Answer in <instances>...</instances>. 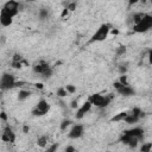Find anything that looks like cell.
<instances>
[{
    "mask_svg": "<svg viewBox=\"0 0 152 152\" xmlns=\"http://www.w3.org/2000/svg\"><path fill=\"white\" fill-rule=\"evenodd\" d=\"M21 61H24L23 57H21V55H19V53H14V55H13L12 62H21Z\"/></svg>",
    "mask_w": 152,
    "mask_h": 152,
    "instance_id": "29",
    "label": "cell"
},
{
    "mask_svg": "<svg viewBox=\"0 0 152 152\" xmlns=\"http://www.w3.org/2000/svg\"><path fill=\"white\" fill-rule=\"evenodd\" d=\"M19 7H20V5H19V2L18 1H14V0H8V1H6L5 4H4V6H2V8H1V11H4V12H6L7 14H10L12 18H14L15 15H18V13H19Z\"/></svg>",
    "mask_w": 152,
    "mask_h": 152,
    "instance_id": "8",
    "label": "cell"
},
{
    "mask_svg": "<svg viewBox=\"0 0 152 152\" xmlns=\"http://www.w3.org/2000/svg\"><path fill=\"white\" fill-rule=\"evenodd\" d=\"M24 63H25L24 61H21V62H12L11 65H12V68H14V69H21Z\"/></svg>",
    "mask_w": 152,
    "mask_h": 152,
    "instance_id": "26",
    "label": "cell"
},
{
    "mask_svg": "<svg viewBox=\"0 0 152 152\" xmlns=\"http://www.w3.org/2000/svg\"><path fill=\"white\" fill-rule=\"evenodd\" d=\"M64 88H65V90H66L68 94H74V93L76 91V87L72 86V84H66Z\"/></svg>",
    "mask_w": 152,
    "mask_h": 152,
    "instance_id": "24",
    "label": "cell"
},
{
    "mask_svg": "<svg viewBox=\"0 0 152 152\" xmlns=\"http://www.w3.org/2000/svg\"><path fill=\"white\" fill-rule=\"evenodd\" d=\"M113 86H114V89L116 90V93L122 95V96L128 97V96H134L135 95V89L133 87H131L129 84H121L118 81H115L113 83Z\"/></svg>",
    "mask_w": 152,
    "mask_h": 152,
    "instance_id": "7",
    "label": "cell"
},
{
    "mask_svg": "<svg viewBox=\"0 0 152 152\" xmlns=\"http://www.w3.org/2000/svg\"><path fill=\"white\" fill-rule=\"evenodd\" d=\"M118 82L121 83V84H129V83H128V78H127L126 75H121L120 78L118 80Z\"/></svg>",
    "mask_w": 152,
    "mask_h": 152,
    "instance_id": "27",
    "label": "cell"
},
{
    "mask_svg": "<svg viewBox=\"0 0 152 152\" xmlns=\"http://www.w3.org/2000/svg\"><path fill=\"white\" fill-rule=\"evenodd\" d=\"M57 148H58V144L55 142V144H52V145H50V146L48 145V148L45 150V152H56Z\"/></svg>",
    "mask_w": 152,
    "mask_h": 152,
    "instance_id": "25",
    "label": "cell"
},
{
    "mask_svg": "<svg viewBox=\"0 0 152 152\" xmlns=\"http://www.w3.org/2000/svg\"><path fill=\"white\" fill-rule=\"evenodd\" d=\"M127 113H128V112H120V113L115 114L113 118H110V121H113V122H121V121H124L125 118L127 116Z\"/></svg>",
    "mask_w": 152,
    "mask_h": 152,
    "instance_id": "18",
    "label": "cell"
},
{
    "mask_svg": "<svg viewBox=\"0 0 152 152\" xmlns=\"http://www.w3.org/2000/svg\"><path fill=\"white\" fill-rule=\"evenodd\" d=\"M84 133V126L82 124H74L71 126V128L69 129L68 133V138L69 139H80Z\"/></svg>",
    "mask_w": 152,
    "mask_h": 152,
    "instance_id": "10",
    "label": "cell"
},
{
    "mask_svg": "<svg viewBox=\"0 0 152 152\" xmlns=\"http://www.w3.org/2000/svg\"><path fill=\"white\" fill-rule=\"evenodd\" d=\"M91 103L87 100V101H84L82 104H80L78 106V108L76 109V114H75V118H76V120H82L84 116H86V114H88L89 112H90V109H91Z\"/></svg>",
    "mask_w": 152,
    "mask_h": 152,
    "instance_id": "12",
    "label": "cell"
},
{
    "mask_svg": "<svg viewBox=\"0 0 152 152\" xmlns=\"http://www.w3.org/2000/svg\"><path fill=\"white\" fill-rule=\"evenodd\" d=\"M17 86V80L15 76L11 72H4L0 76V90L6 91Z\"/></svg>",
    "mask_w": 152,
    "mask_h": 152,
    "instance_id": "5",
    "label": "cell"
},
{
    "mask_svg": "<svg viewBox=\"0 0 152 152\" xmlns=\"http://www.w3.org/2000/svg\"><path fill=\"white\" fill-rule=\"evenodd\" d=\"M32 71L36 75H39L42 78L48 80L52 76L53 74V69L49 65V63H46L45 61H39L38 63L32 65Z\"/></svg>",
    "mask_w": 152,
    "mask_h": 152,
    "instance_id": "1",
    "label": "cell"
},
{
    "mask_svg": "<svg viewBox=\"0 0 152 152\" xmlns=\"http://www.w3.org/2000/svg\"><path fill=\"white\" fill-rule=\"evenodd\" d=\"M124 133H126V134L129 135V137H133V138L138 139L139 141H142V140H144V137H145V134H144V133H145L144 128L138 127V126L132 127V128H129V129H126Z\"/></svg>",
    "mask_w": 152,
    "mask_h": 152,
    "instance_id": "13",
    "label": "cell"
},
{
    "mask_svg": "<svg viewBox=\"0 0 152 152\" xmlns=\"http://www.w3.org/2000/svg\"><path fill=\"white\" fill-rule=\"evenodd\" d=\"M126 46L125 45H120V46H118L116 48V50H115V53H116V56H124L125 53H126Z\"/></svg>",
    "mask_w": 152,
    "mask_h": 152,
    "instance_id": "21",
    "label": "cell"
},
{
    "mask_svg": "<svg viewBox=\"0 0 152 152\" xmlns=\"http://www.w3.org/2000/svg\"><path fill=\"white\" fill-rule=\"evenodd\" d=\"M68 13H69V11H68L66 8H64V10H63V12H62V18H64L65 15H68Z\"/></svg>",
    "mask_w": 152,
    "mask_h": 152,
    "instance_id": "33",
    "label": "cell"
},
{
    "mask_svg": "<svg viewBox=\"0 0 152 152\" xmlns=\"http://www.w3.org/2000/svg\"><path fill=\"white\" fill-rule=\"evenodd\" d=\"M70 125H71V120L64 119V120H62V122H61V125H59V128H61V131H65Z\"/></svg>",
    "mask_w": 152,
    "mask_h": 152,
    "instance_id": "20",
    "label": "cell"
},
{
    "mask_svg": "<svg viewBox=\"0 0 152 152\" xmlns=\"http://www.w3.org/2000/svg\"><path fill=\"white\" fill-rule=\"evenodd\" d=\"M28 129H30V128H28L27 126H24V132H25V133H26V132H27Z\"/></svg>",
    "mask_w": 152,
    "mask_h": 152,
    "instance_id": "35",
    "label": "cell"
},
{
    "mask_svg": "<svg viewBox=\"0 0 152 152\" xmlns=\"http://www.w3.org/2000/svg\"><path fill=\"white\" fill-rule=\"evenodd\" d=\"M48 17H49V11L48 10L43 8V10L39 11V19L40 20H45V19H48Z\"/></svg>",
    "mask_w": 152,
    "mask_h": 152,
    "instance_id": "22",
    "label": "cell"
},
{
    "mask_svg": "<svg viewBox=\"0 0 152 152\" xmlns=\"http://www.w3.org/2000/svg\"><path fill=\"white\" fill-rule=\"evenodd\" d=\"M56 94H57V96H59V97H65V96L68 95V93H66V90H65L64 87H59V88L57 89Z\"/></svg>",
    "mask_w": 152,
    "mask_h": 152,
    "instance_id": "23",
    "label": "cell"
},
{
    "mask_svg": "<svg viewBox=\"0 0 152 152\" xmlns=\"http://www.w3.org/2000/svg\"><path fill=\"white\" fill-rule=\"evenodd\" d=\"M12 24H13V18L10 14H7L6 12L0 11V25L4 27H8Z\"/></svg>",
    "mask_w": 152,
    "mask_h": 152,
    "instance_id": "15",
    "label": "cell"
},
{
    "mask_svg": "<svg viewBox=\"0 0 152 152\" xmlns=\"http://www.w3.org/2000/svg\"><path fill=\"white\" fill-rule=\"evenodd\" d=\"M31 91L30 90H26V89H20L19 93H18V101L23 102V101H26L30 96H31Z\"/></svg>",
    "mask_w": 152,
    "mask_h": 152,
    "instance_id": "16",
    "label": "cell"
},
{
    "mask_svg": "<svg viewBox=\"0 0 152 152\" xmlns=\"http://www.w3.org/2000/svg\"><path fill=\"white\" fill-rule=\"evenodd\" d=\"M65 8H66L69 12H72V11H75V10H76V2H70V4H68Z\"/></svg>",
    "mask_w": 152,
    "mask_h": 152,
    "instance_id": "28",
    "label": "cell"
},
{
    "mask_svg": "<svg viewBox=\"0 0 152 152\" xmlns=\"http://www.w3.org/2000/svg\"><path fill=\"white\" fill-rule=\"evenodd\" d=\"M152 27V15L148 13H145L141 20L133 25V31L135 33H145Z\"/></svg>",
    "mask_w": 152,
    "mask_h": 152,
    "instance_id": "4",
    "label": "cell"
},
{
    "mask_svg": "<svg viewBox=\"0 0 152 152\" xmlns=\"http://www.w3.org/2000/svg\"><path fill=\"white\" fill-rule=\"evenodd\" d=\"M17 139V135L14 133V131L12 129V127L10 125H6L2 133H1V140L4 142H10V144H13Z\"/></svg>",
    "mask_w": 152,
    "mask_h": 152,
    "instance_id": "11",
    "label": "cell"
},
{
    "mask_svg": "<svg viewBox=\"0 0 152 152\" xmlns=\"http://www.w3.org/2000/svg\"><path fill=\"white\" fill-rule=\"evenodd\" d=\"M140 152H152V142H142V145L140 146Z\"/></svg>",
    "mask_w": 152,
    "mask_h": 152,
    "instance_id": "19",
    "label": "cell"
},
{
    "mask_svg": "<svg viewBox=\"0 0 152 152\" xmlns=\"http://www.w3.org/2000/svg\"><path fill=\"white\" fill-rule=\"evenodd\" d=\"M112 99H113V96H110V95H102V94L95 93L88 97V101L91 103V106L102 109V108H106L110 103Z\"/></svg>",
    "mask_w": 152,
    "mask_h": 152,
    "instance_id": "2",
    "label": "cell"
},
{
    "mask_svg": "<svg viewBox=\"0 0 152 152\" xmlns=\"http://www.w3.org/2000/svg\"><path fill=\"white\" fill-rule=\"evenodd\" d=\"M36 87L39 88V89H43V84L42 83H36Z\"/></svg>",
    "mask_w": 152,
    "mask_h": 152,
    "instance_id": "34",
    "label": "cell"
},
{
    "mask_svg": "<svg viewBox=\"0 0 152 152\" xmlns=\"http://www.w3.org/2000/svg\"><path fill=\"white\" fill-rule=\"evenodd\" d=\"M70 107H71L72 109H77V108H78V102H77V100H72V101L70 102Z\"/></svg>",
    "mask_w": 152,
    "mask_h": 152,
    "instance_id": "31",
    "label": "cell"
},
{
    "mask_svg": "<svg viewBox=\"0 0 152 152\" xmlns=\"http://www.w3.org/2000/svg\"><path fill=\"white\" fill-rule=\"evenodd\" d=\"M110 28H112V26L109 24H101L99 26V28L93 33V36L90 37L88 43H99V42L106 40L110 33Z\"/></svg>",
    "mask_w": 152,
    "mask_h": 152,
    "instance_id": "3",
    "label": "cell"
},
{
    "mask_svg": "<svg viewBox=\"0 0 152 152\" xmlns=\"http://www.w3.org/2000/svg\"><path fill=\"white\" fill-rule=\"evenodd\" d=\"M120 141H121L124 145H127V146L131 147V148H135V147L138 146V144H139V140H138V139H135V138H133V137H129V135H127V134L124 133V132H122V134H121V137H120Z\"/></svg>",
    "mask_w": 152,
    "mask_h": 152,
    "instance_id": "14",
    "label": "cell"
},
{
    "mask_svg": "<svg viewBox=\"0 0 152 152\" xmlns=\"http://www.w3.org/2000/svg\"><path fill=\"white\" fill-rule=\"evenodd\" d=\"M64 152H76V148H75V146H72V145H68V146L64 148Z\"/></svg>",
    "mask_w": 152,
    "mask_h": 152,
    "instance_id": "30",
    "label": "cell"
},
{
    "mask_svg": "<svg viewBox=\"0 0 152 152\" xmlns=\"http://www.w3.org/2000/svg\"><path fill=\"white\" fill-rule=\"evenodd\" d=\"M142 116H144L142 110H141L140 108L135 107V108H133L131 112L127 113V116L125 118L124 121H125L126 124H128V125H133V124H137Z\"/></svg>",
    "mask_w": 152,
    "mask_h": 152,
    "instance_id": "9",
    "label": "cell"
},
{
    "mask_svg": "<svg viewBox=\"0 0 152 152\" xmlns=\"http://www.w3.org/2000/svg\"><path fill=\"white\" fill-rule=\"evenodd\" d=\"M50 108H51L50 103H49L45 99H40V100L34 104V107L32 108L31 114H32L33 116H38V118H39V116H44L45 114L49 113Z\"/></svg>",
    "mask_w": 152,
    "mask_h": 152,
    "instance_id": "6",
    "label": "cell"
},
{
    "mask_svg": "<svg viewBox=\"0 0 152 152\" xmlns=\"http://www.w3.org/2000/svg\"><path fill=\"white\" fill-rule=\"evenodd\" d=\"M0 119L1 120H4V121H7V115H6V113L5 112H0Z\"/></svg>",
    "mask_w": 152,
    "mask_h": 152,
    "instance_id": "32",
    "label": "cell"
},
{
    "mask_svg": "<svg viewBox=\"0 0 152 152\" xmlns=\"http://www.w3.org/2000/svg\"><path fill=\"white\" fill-rule=\"evenodd\" d=\"M37 145L42 148H45L48 145H49V137L43 134V135H39L38 139H37Z\"/></svg>",
    "mask_w": 152,
    "mask_h": 152,
    "instance_id": "17",
    "label": "cell"
}]
</instances>
